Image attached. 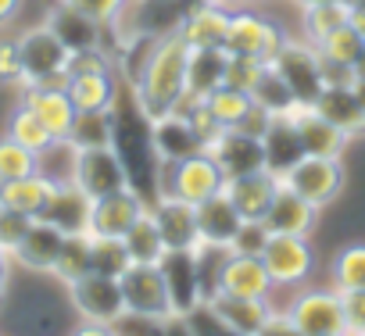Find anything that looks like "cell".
I'll list each match as a JSON object with an SVG mask.
<instances>
[{
  "mask_svg": "<svg viewBox=\"0 0 365 336\" xmlns=\"http://www.w3.org/2000/svg\"><path fill=\"white\" fill-rule=\"evenodd\" d=\"M190 51L194 47L175 29L147 43V54L133 72V104L143 122H158L179 107L182 93H187Z\"/></svg>",
  "mask_w": 365,
  "mask_h": 336,
  "instance_id": "6da1fadb",
  "label": "cell"
},
{
  "mask_svg": "<svg viewBox=\"0 0 365 336\" xmlns=\"http://www.w3.org/2000/svg\"><path fill=\"white\" fill-rule=\"evenodd\" d=\"M158 194H168V197H179L187 204H201L215 194H222L226 187V176L222 168L215 164V157L208 150H197V154H187L179 161H168V164H158Z\"/></svg>",
  "mask_w": 365,
  "mask_h": 336,
  "instance_id": "7a4b0ae2",
  "label": "cell"
},
{
  "mask_svg": "<svg viewBox=\"0 0 365 336\" xmlns=\"http://www.w3.org/2000/svg\"><path fill=\"white\" fill-rule=\"evenodd\" d=\"M68 300H72L76 315L83 318V332H104L108 325L125 318V297H122V283L115 275L86 272V275L72 279Z\"/></svg>",
  "mask_w": 365,
  "mask_h": 336,
  "instance_id": "3957f363",
  "label": "cell"
},
{
  "mask_svg": "<svg viewBox=\"0 0 365 336\" xmlns=\"http://www.w3.org/2000/svg\"><path fill=\"white\" fill-rule=\"evenodd\" d=\"M118 283H122V297H125V315H136L143 322H172L175 318L161 265L133 261L118 275Z\"/></svg>",
  "mask_w": 365,
  "mask_h": 336,
  "instance_id": "277c9868",
  "label": "cell"
},
{
  "mask_svg": "<svg viewBox=\"0 0 365 336\" xmlns=\"http://www.w3.org/2000/svg\"><path fill=\"white\" fill-rule=\"evenodd\" d=\"M68 179L90 197H108L122 187H129V168L118 154V147H83L72 150V168H68Z\"/></svg>",
  "mask_w": 365,
  "mask_h": 336,
  "instance_id": "5b68a950",
  "label": "cell"
},
{
  "mask_svg": "<svg viewBox=\"0 0 365 336\" xmlns=\"http://www.w3.org/2000/svg\"><path fill=\"white\" fill-rule=\"evenodd\" d=\"M279 183L287 190H294L297 197H304L315 208H326L336 201V194L344 190V164L340 157H322V154H304L297 164H290L279 176Z\"/></svg>",
  "mask_w": 365,
  "mask_h": 336,
  "instance_id": "8992f818",
  "label": "cell"
},
{
  "mask_svg": "<svg viewBox=\"0 0 365 336\" xmlns=\"http://www.w3.org/2000/svg\"><path fill=\"white\" fill-rule=\"evenodd\" d=\"M269 65L279 72V79L290 86V93L301 100V104H312L319 93H322V58H319V47L312 40H283L279 51L269 58Z\"/></svg>",
  "mask_w": 365,
  "mask_h": 336,
  "instance_id": "52a82bcc",
  "label": "cell"
},
{
  "mask_svg": "<svg viewBox=\"0 0 365 336\" xmlns=\"http://www.w3.org/2000/svg\"><path fill=\"white\" fill-rule=\"evenodd\" d=\"M15 40H19V54H22V86H36V83L65 86V65H68L72 51L47 26H33Z\"/></svg>",
  "mask_w": 365,
  "mask_h": 336,
  "instance_id": "ba28073f",
  "label": "cell"
},
{
  "mask_svg": "<svg viewBox=\"0 0 365 336\" xmlns=\"http://www.w3.org/2000/svg\"><path fill=\"white\" fill-rule=\"evenodd\" d=\"M290 332L297 336H344V304L340 290H304L283 311Z\"/></svg>",
  "mask_w": 365,
  "mask_h": 336,
  "instance_id": "9c48e42d",
  "label": "cell"
},
{
  "mask_svg": "<svg viewBox=\"0 0 365 336\" xmlns=\"http://www.w3.org/2000/svg\"><path fill=\"white\" fill-rule=\"evenodd\" d=\"M161 272H165V286H168L175 318H187V315H194L205 304V290H201V247L197 251H165Z\"/></svg>",
  "mask_w": 365,
  "mask_h": 336,
  "instance_id": "30bf717a",
  "label": "cell"
},
{
  "mask_svg": "<svg viewBox=\"0 0 365 336\" xmlns=\"http://www.w3.org/2000/svg\"><path fill=\"white\" fill-rule=\"evenodd\" d=\"M262 261H265L276 286H301L315 268V254H312L308 236H294V233H269Z\"/></svg>",
  "mask_w": 365,
  "mask_h": 336,
  "instance_id": "8fae6325",
  "label": "cell"
},
{
  "mask_svg": "<svg viewBox=\"0 0 365 336\" xmlns=\"http://www.w3.org/2000/svg\"><path fill=\"white\" fill-rule=\"evenodd\" d=\"M283 40H287V36H283V29H279L272 19H265V15H258V11H251V8H240V11H233V19H230L226 54H247V58L269 61V58L279 51Z\"/></svg>",
  "mask_w": 365,
  "mask_h": 336,
  "instance_id": "7c38bea8",
  "label": "cell"
},
{
  "mask_svg": "<svg viewBox=\"0 0 365 336\" xmlns=\"http://www.w3.org/2000/svg\"><path fill=\"white\" fill-rule=\"evenodd\" d=\"M205 308L215 315V322L226 332H237V336H262L272 315L269 297H237L226 290H215L212 297H205Z\"/></svg>",
  "mask_w": 365,
  "mask_h": 336,
  "instance_id": "4fadbf2b",
  "label": "cell"
},
{
  "mask_svg": "<svg viewBox=\"0 0 365 336\" xmlns=\"http://www.w3.org/2000/svg\"><path fill=\"white\" fill-rule=\"evenodd\" d=\"M147 208L150 204L136 187H122L108 197H97L90 204V233L93 236H125Z\"/></svg>",
  "mask_w": 365,
  "mask_h": 336,
  "instance_id": "5bb4252c",
  "label": "cell"
},
{
  "mask_svg": "<svg viewBox=\"0 0 365 336\" xmlns=\"http://www.w3.org/2000/svg\"><path fill=\"white\" fill-rule=\"evenodd\" d=\"M230 19L233 11L226 8V0H197L194 8L182 11L175 33L187 40L194 51H212V47H226V33H230Z\"/></svg>",
  "mask_w": 365,
  "mask_h": 336,
  "instance_id": "9a60e30c",
  "label": "cell"
},
{
  "mask_svg": "<svg viewBox=\"0 0 365 336\" xmlns=\"http://www.w3.org/2000/svg\"><path fill=\"white\" fill-rule=\"evenodd\" d=\"M205 150L222 168L226 183L237 179V176H247V172L265 168V147H262V140L251 136V132H240V129H222L215 140L205 143Z\"/></svg>",
  "mask_w": 365,
  "mask_h": 336,
  "instance_id": "2e32d148",
  "label": "cell"
},
{
  "mask_svg": "<svg viewBox=\"0 0 365 336\" xmlns=\"http://www.w3.org/2000/svg\"><path fill=\"white\" fill-rule=\"evenodd\" d=\"M150 215L158 222V233L165 240L168 251H197L201 247V233H197V204H187L179 197L158 194V201L150 204Z\"/></svg>",
  "mask_w": 365,
  "mask_h": 336,
  "instance_id": "e0dca14e",
  "label": "cell"
},
{
  "mask_svg": "<svg viewBox=\"0 0 365 336\" xmlns=\"http://www.w3.org/2000/svg\"><path fill=\"white\" fill-rule=\"evenodd\" d=\"M215 290L237 293V297H269L276 290L262 254H222L219 258V275H215Z\"/></svg>",
  "mask_w": 365,
  "mask_h": 336,
  "instance_id": "ac0fdd59",
  "label": "cell"
},
{
  "mask_svg": "<svg viewBox=\"0 0 365 336\" xmlns=\"http://www.w3.org/2000/svg\"><path fill=\"white\" fill-rule=\"evenodd\" d=\"M222 190H226V197L233 201V208L240 211L244 222H265L269 204H272V197L279 190V176H272L269 168H258V172L230 179Z\"/></svg>",
  "mask_w": 365,
  "mask_h": 336,
  "instance_id": "d6986e66",
  "label": "cell"
},
{
  "mask_svg": "<svg viewBox=\"0 0 365 336\" xmlns=\"http://www.w3.org/2000/svg\"><path fill=\"white\" fill-rule=\"evenodd\" d=\"M22 104H29L43 125L58 136V143L68 140L72 122H76V104L68 97V90L61 83H36V86H22Z\"/></svg>",
  "mask_w": 365,
  "mask_h": 336,
  "instance_id": "ffe728a7",
  "label": "cell"
},
{
  "mask_svg": "<svg viewBox=\"0 0 365 336\" xmlns=\"http://www.w3.org/2000/svg\"><path fill=\"white\" fill-rule=\"evenodd\" d=\"M287 118L294 122L301 143H304V154H322V157H340L344 147H347V132L336 129L329 118H322L312 104H294L287 111Z\"/></svg>",
  "mask_w": 365,
  "mask_h": 336,
  "instance_id": "44dd1931",
  "label": "cell"
},
{
  "mask_svg": "<svg viewBox=\"0 0 365 336\" xmlns=\"http://www.w3.org/2000/svg\"><path fill=\"white\" fill-rule=\"evenodd\" d=\"M90 204L93 201L72 179H58L47 204H43V211H40V219L58 226L65 236L68 233H90Z\"/></svg>",
  "mask_w": 365,
  "mask_h": 336,
  "instance_id": "7402d4cb",
  "label": "cell"
},
{
  "mask_svg": "<svg viewBox=\"0 0 365 336\" xmlns=\"http://www.w3.org/2000/svg\"><path fill=\"white\" fill-rule=\"evenodd\" d=\"M240 226H244V219H240V211L233 208V201L226 197V190L197 204V233H201V243H205V247H212V251H230V243H233V236L240 233Z\"/></svg>",
  "mask_w": 365,
  "mask_h": 336,
  "instance_id": "603a6c76",
  "label": "cell"
},
{
  "mask_svg": "<svg viewBox=\"0 0 365 336\" xmlns=\"http://www.w3.org/2000/svg\"><path fill=\"white\" fill-rule=\"evenodd\" d=\"M150 125V154L158 164H168V161H179L187 154H197L205 150V143L197 140V132L190 129V122L182 115H165L158 122H147Z\"/></svg>",
  "mask_w": 365,
  "mask_h": 336,
  "instance_id": "cb8c5ba5",
  "label": "cell"
},
{
  "mask_svg": "<svg viewBox=\"0 0 365 336\" xmlns=\"http://www.w3.org/2000/svg\"><path fill=\"white\" fill-rule=\"evenodd\" d=\"M43 26L76 54V51H90V47H101V22L97 19H90V15H83L79 8H72V4H65V0H58V4L47 11V19H43Z\"/></svg>",
  "mask_w": 365,
  "mask_h": 336,
  "instance_id": "d4e9b609",
  "label": "cell"
},
{
  "mask_svg": "<svg viewBox=\"0 0 365 336\" xmlns=\"http://www.w3.org/2000/svg\"><path fill=\"white\" fill-rule=\"evenodd\" d=\"M319 211L315 204H308L304 197H297L294 190H287L279 183L272 204H269V215H265V226L269 233H294V236H312V229L319 226Z\"/></svg>",
  "mask_w": 365,
  "mask_h": 336,
  "instance_id": "484cf974",
  "label": "cell"
},
{
  "mask_svg": "<svg viewBox=\"0 0 365 336\" xmlns=\"http://www.w3.org/2000/svg\"><path fill=\"white\" fill-rule=\"evenodd\" d=\"M61 243H65V233L58 226H51L43 219H33V226L26 229L22 243L11 251V258H15V265H22L29 272H51L54 261H58Z\"/></svg>",
  "mask_w": 365,
  "mask_h": 336,
  "instance_id": "4316f807",
  "label": "cell"
},
{
  "mask_svg": "<svg viewBox=\"0 0 365 336\" xmlns=\"http://www.w3.org/2000/svg\"><path fill=\"white\" fill-rule=\"evenodd\" d=\"M65 90L76 111H115L118 107V79L115 68L108 72H76L65 79Z\"/></svg>",
  "mask_w": 365,
  "mask_h": 336,
  "instance_id": "83f0119b",
  "label": "cell"
},
{
  "mask_svg": "<svg viewBox=\"0 0 365 336\" xmlns=\"http://www.w3.org/2000/svg\"><path fill=\"white\" fill-rule=\"evenodd\" d=\"M312 107L329 118L336 129H344L347 136H361L365 132V111L358 104V97L351 93V83L347 86H322V93L312 100Z\"/></svg>",
  "mask_w": 365,
  "mask_h": 336,
  "instance_id": "f1b7e54d",
  "label": "cell"
},
{
  "mask_svg": "<svg viewBox=\"0 0 365 336\" xmlns=\"http://www.w3.org/2000/svg\"><path fill=\"white\" fill-rule=\"evenodd\" d=\"M262 147H265V168L272 176H283L290 164H297L304 157V143L294 129V122L287 115H276L269 132L262 136Z\"/></svg>",
  "mask_w": 365,
  "mask_h": 336,
  "instance_id": "f546056e",
  "label": "cell"
},
{
  "mask_svg": "<svg viewBox=\"0 0 365 336\" xmlns=\"http://www.w3.org/2000/svg\"><path fill=\"white\" fill-rule=\"evenodd\" d=\"M226 47H212V51H190V72H187V97L205 100L215 86H222L226 79Z\"/></svg>",
  "mask_w": 365,
  "mask_h": 336,
  "instance_id": "4dcf8cb0",
  "label": "cell"
},
{
  "mask_svg": "<svg viewBox=\"0 0 365 336\" xmlns=\"http://www.w3.org/2000/svg\"><path fill=\"white\" fill-rule=\"evenodd\" d=\"M118 132V107L115 111H76L72 132H68V147L83 150V147H111Z\"/></svg>",
  "mask_w": 365,
  "mask_h": 336,
  "instance_id": "1f68e13d",
  "label": "cell"
},
{
  "mask_svg": "<svg viewBox=\"0 0 365 336\" xmlns=\"http://www.w3.org/2000/svg\"><path fill=\"white\" fill-rule=\"evenodd\" d=\"M54 183H58V179H51V176H43V172H33V176H22V179H11V183L4 187V204L15 208V211H22V215L40 219V211H43V204H47Z\"/></svg>",
  "mask_w": 365,
  "mask_h": 336,
  "instance_id": "d6a6232c",
  "label": "cell"
},
{
  "mask_svg": "<svg viewBox=\"0 0 365 336\" xmlns=\"http://www.w3.org/2000/svg\"><path fill=\"white\" fill-rule=\"evenodd\" d=\"M8 136L19 140L22 147H29V150L40 154V157L58 147V136L43 125V118H40L29 104H19V107L11 111V118H8Z\"/></svg>",
  "mask_w": 365,
  "mask_h": 336,
  "instance_id": "836d02e7",
  "label": "cell"
},
{
  "mask_svg": "<svg viewBox=\"0 0 365 336\" xmlns=\"http://www.w3.org/2000/svg\"><path fill=\"white\" fill-rule=\"evenodd\" d=\"M125 240V247H129V258L133 261H143V265H161V258H165V240H161V233H158V222H154V215H150V208L136 219V226L122 236Z\"/></svg>",
  "mask_w": 365,
  "mask_h": 336,
  "instance_id": "e575fe53",
  "label": "cell"
},
{
  "mask_svg": "<svg viewBox=\"0 0 365 336\" xmlns=\"http://www.w3.org/2000/svg\"><path fill=\"white\" fill-rule=\"evenodd\" d=\"M129 265H133V258H129V247L122 236H93L90 233V272L118 279Z\"/></svg>",
  "mask_w": 365,
  "mask_h": 336,
  "instance_id": "d590c367",
  "label": "cell"
},
{
  "mask_svg": "<svg viewBox=\"0 0 365 336\" xmlns=\"http://www.w3.org/2000/svg\"><path fill=\"white\" fill-rule=\"evenodd\" d=\"M315 47H319V58H322V61H333V65H340V68H354V61H358L365 40L358 36V29H354L351 22H344L340 29H333L329 36H322Z\"/></svg>",
  "mask_w": 365,
  "mask_h": 336,
  "instance_id": "8d00e7d4",
  "label": "cell"
},
{
  "mask_svg": "<svg viewBox=\"0 0 365 336\" xmlns=\"http://www.w3.org/2000/svg\"><path fill=\"white\" fill-rule=\"evenodd\" d=\"M347 8L344 0H326V4H308L301 8V26H304V40L319 43L322 36H329L333 29H340L347 22Z\"/></svg>",
  "mask_w": 365,
  "mask_h": 336,
  "instance_id": "74e56055",
  "label": "cell"
},
{
  "mask_svg": "<svg viewBox=\"0 0 365 336\" xmlns=\"http://www.w3.org/2000/svg\"><path fill=\"white\" fill-rule=\"evenodd\" d=\"M205 104H208V111H212L226 129H237V125L244 122V115L251 111L255 100H251V93H244V90L222 83V86H215V90L205 97Z\"/></svg>",
  "mask_w": 365,
  "mask_h": 336,
  "instance_id": "f35d334b",
  "label": "cell"
},
{
  "mask_svg": "<svg viewBox=\"0 0 365 336\" xmlns=\"http://www.w3.org/2000/svg\"><path fill=\"white\" fill-rule=\"evenodd\" d=\"M51 272H54L61 283H72V279L86 275V272H90V233H68Z\"/></svg>",
  "mask_w": 365,
  "mask_h": 336,
  "instance_id": "ab89813d",
  "label": "cell"
},
{
  "mask_svg": "<svg viewBox=\"0 0 365 336\" xmlns=\"http://www.w3.org/2000/svg\"><path fill=\"white\" fill-rule=\"evenodd\" d=\"M333 290H365V243H347L333 261Z\"/></svg>",
  "mask_w": 365,
  "mask_h": 336,
  "instance_id": "60d3db41",
  "label": "cell"
},
{
  "mask_svg": "<svg viewBox=\"0 0 365 336\" xmlns=\"http://www.w3.org/2000/svg\"><path fill=\"white\" fill-rule=\"evenodd\" d=\"M33 172H40V154H33L29 147H22L11 136L0 140V176L11 183V179H22Z\"/></svg>",
  "mask_w": 365,
  "mask_h": 336,
  "instance_id": "b9f144b4",
  "label": "cell"
},
{
  "mask_svg": "<svg viewBox=\"0 0 365 336\" xmlns=\"http://www.w3.org/2000/svg\"><path fill=\"white\" fill-rule=\"evenodd\" d=\"M251 97H255L262 107H269L272 115H287L294 104H301V100L290 93V86L279 79V72H276L272 65H269V72L262 75V83L255 86V93H251Z\"/></svg>",
  "mask_w": 365,
  "mask_h": 336,
  "instance_id": "7bdbcfd3",
  "label": "cell"
},
{
  "mask_svg": "<svg viewBox=\"0 0 365 336\" xmlns=\"http://www.w3.org/2000/svg\"><path fill=\"white\" fill-rule=\"evenodd\" d=\"M265 72H269V61L247 58V54H230V61H226V79H222V83H230V86H237V90H244V93H255V86L262 83Z\"/></svg>",
  "mask_w": 365,
  "mask_h": 336,
  "instance_id": "ee69618b",
  "label": "cell"
},
{
  "mask_svg": "<svg viewBox=\"0 0 365 336\" xmlns=\"http://www.w3.org/2000/svg\"><path fill=\"white\" fill-rule=\"evenodd\" d=\"M29 226H33V215H22V211H15L8 204H0V247H4L8 254L22 243Z\"/></svg>",
  "mask_w": 365,
  "mask_h": 336,
  "instance_id": "f6af8a7d",
  "label": "cell"
},
{
  "mask_svg": "<svg viewBox=\"0 0 365 336\" xmlns=\"http://www.w3.org/2000/svg\"><path fill=\"white\" fill-rule=\"evenodd\" d=\"M65 4L79 8L83 15L97 19L101 26H115V22H122V15H125V8L133 4V0H65Z\"/></svg>",
  "mask_w": 365,
  "mask_h": 336,
  "instance_id": "bcb514c9",
  "label": "cell"
},
{
  "mask_svg": "<svg viewBox=\"0 0 365 336\" xmlns=\"http://www.w3.org/2000/svg\"><path fill=\"white\" fill-rule=\"evenodd\" d=\"M269 243V226L265 222H244L240 233L230 243V254H262Z\"/></svg>",
  "mask_w": 365,
  "mask_h": 336,
  "instance_id": "7dc6e473",
  "label": "cell"
},
{
  "mask_svg": "<svg viewBox=\"0 0 365 336\" xmlns=\"http://www.w3.org/2000/svg\"><path fill=\"white\" fill-rule=\"evenodd\" d=\"M340 304H344V332L365 336V290H344Z\"/></svg>",
  "mask_w": 365,
  "mask_h": 336,
  "instance_id": "c3c4849f",
  "label": "cell"
},
{
  "mask_svg": "<svg viewBox=\"0 0 365 336\" xmlns=\"http://www.w3.org/2000/svg\"><path fill=\"white\" fill-rule=\"evenodd\" d=\"M0 86H22L19 40H0Z\"/></svg>",
  "mask_w": 365,
  "mask_h": 336,
  "instance_id": "681fc988",
  "label": "cell"
},
{
  "mask_svg": "<svg viewBox=\"0 0 365 336\" xmlns=\"http://www.w3.org/2000/svg\"><path fill=\"white\" fill-rule=\"evenodd\" d=\"M251 100H255V97H251ZM272 118H276V115H272L269 107H262V104L255 100V104H251V111L244 115V122H240L237 129H240V132H251V136H258V140H262V136L269 132V125H272Z\"/></svg>",
  "mask_w": 365,
  "mask_h": 336,
  "instance_id": "f907efd6",
  "label": "cell"
},
{
  "mask_svg": "<svg viewBox=\"0 0 365 336\" xmlns=\"http://www.w3.org/2000/svg\"><path fill=\"white\" fill-rule=\"evenodd\" d=\"M11 254L4 251V247H0V300H4L8 297V283H11Z\"/></svg>",
  "mask_w": 365,
  "mask_h": 336,
  "instance_id": "816d5d0a",
  "label": "cell"
},
{
  "mask_svg": "<svg viewBox=\"0 0 365 336\" xmlns=\"http://www.w3.org/2000/svg\"><path fill=\"white\" fill-rule=\"evenodd\" d=\"M22 11V0H0V29H8Z\"/></svg>",
  "mask_w": 365,
  "mask_h": 336,
  "instance_id": "f5cc1de1",
  "label": "cell"
},
{
  "mask_svg": "<svg viewBox=\"0 0 365 336\" xmlns=\"http://www.w3.org/2000/svg\"><path fill=\"white\" fill-rule=\"evenodd\" d=\"M351 93L358 97V104H361V111H365V75H354V79H351Z\"/></svg>",
  "mask_w": 365,
  "mask_h": 336,
  "instance_id": "db71d44e",
  "label": "cell"
},
{
  "mask_svg": "<svg viewBox=\"0 0 365 336\" xmlns=\"http://www.w3.org/2000/svg\"><path fill=\"white\" fill-rule=\"evenodd\" d=\"M347 22H351V26L358 29V36L365 40V11H351V15H347Z\"/></svg>",
  "mask_w": 365,
  "mask_h": 336,
  "instance_id": "11a10c76",
  "label": "cell"
},
{
  "mask_svg": "<svg viewBox=\"0 0 365 336\" xmlns=\"http://www.w3.org/2000/svg\"><path fill=\"white\" fill-rule=\"evenodd\" d=\"M351 72H354V75H365V47H361V54H358V61H354Z\"/></svg>",
  "mask_w": 365,
  "mask_h": 336,
  "instance_id": "9f6ffc18",
  "label": "cell"
},
{
  "mask_svg": "<svg viewBox=\"0 0 365 336\" xmlns=\"http://www.w3.org/2000/svg\"><path fill=\"white\" fill-rule=\"evenodd\" d=\"M347 11H365V0H344Z\"/></svg>",
  "mask_w": 365,
  "mask_h": 336,
  "instance_id": "6f0895ef",
  "label": "cell"
},
{
  "mask_svg": "<svg viewBox=\"0 0 365 336\" xmlns=\"http://www.w3.org/2000/svg\"><path fill=\"white\" fill-rule=\"evenodd\" d=\"M297 8H308V4H326V0H294Z\"/></svg>",
  "mask_w": 365,
  "mask_h": 336,
  "instance_id": "680465c9",
  "label": "cell"
},
{
  "mask_svg": "<svg viewBox=\"0 0 365 336\" xmlns=\"http://www.w3.org/2000/svg\"><path fill=\"white\" fill-rule=\"evenodd\" d=\"M4 187H8V179H4V176H0V204H4Z\"/></svg>",
  "mask_w": 365,
  "mask_h": 336,
  "instance_id": "91938a15",
  "label": "cell"
}]
</instances>
